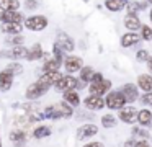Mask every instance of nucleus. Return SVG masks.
Masks as SVG:
<instances>
[{
    "mask_svg": "<svg viewBox=\"0 0 152 147\" xmlns=\"http://www.w3.org/2000/svg\"><path fill=\"white\" fill-rule=\"evenodd\" d=\"M72 114V108L69 106L67 103H57V105H54V106H49L46 110V113H44V116L46 118H61V116H70Z\"/></svg>",
    "mask_w": 152,
    "mask_h": 147,
    "instance_id": "1",
    "label": "nucleus"
},
{
    "mask_svg": "<svg viewBox=\"0 0 152 147\" xmlns=\"http://www.w3.org/2000/svg\"><path fill=\"white\" fill-rule=\"evenodd\" d=\"M126 103V98L121 91H111V93L106 97V106L111 108V110H121Z\"/></svg>",
    "mask_w": 152,
    "mask_h": 147,
    "instance_id": "2",
    "label": "nucleus"
},
{
    "mask_svg": "<svg viewBox=\"0 0 152 147\" xmlns=\"http://www.w3.org/2000/svg\"><path fill=\"white\" fill-rule=\"evenodd\" d=\"M48 88H49V85H46V83H43V82L38 80L36 83L30 85V87L26 88V98H30V100L39 98L41 95H44L48 91Z\"/></svg>",
    "mask_w": 152,
    "mask_h": 147,
    "instance_id": "3",
    "label": "nucleus"
},
{
    "mask_svg": "<svg viewBox=\"0 0 152 147\" xmlns=\"http://www.w3.org/2000/svg\"><path fill=\"white\" fill-rule=\"evenodd\" d=\"M48 26V18L46 16H41V15H36V16H30L26 18V28L28 29H33V31H41Z\"/></svg>",
    "mask_w": 152,
    "mask_h": 147,
    "instance_id": "4",
    "label": "nucleus"
},
{
    "mask_svg": "<svg viewBox=\"0 0 152 147\" xmlns=\"http://www.w3.org/2000/svg\"><path fill=\"white\" fill-rule=\"evenodd\" d=\"M0 20L5 23H21L23 21V15L18 13L17 10H4L0 13Z\"/></svg>",
    "mask_w": 152,
    "mask_h": 147,
    "instance_id": "5",
    "label": "nucleus"
},
{
    "mask_svg": "<svg viewBox=\"0 0 152 147\" xmlns=\"http://www.w3.org/2000/svg\"><path fill=\"white\" fill-rule=\"evenodd\" d=\"M26 56H28V49L23 48V46H18V48L0 52V57H10V59H23Z\"/></svg>",
    "mask_w": 152,
    "mask_h": 147,
    "instance_id": "6",
    "label": "nucleus"
},
{
    "mask_svg": "<svg viewBox=\"0 0 152 147\" xmlns=\"http://www.w3.org/2000/svg\"><path fill=\"white\" fill-rule=\"evenodd\" d=\"M110 87H111V82L110 80H98V82H92L88 90L92 95H100V97H102L105 91H108Z\"/></svg>",
    "mask_w": 152,
    "mask_h": 147,
    "instance_id": "7",
    "label": "nucleus"
},
{
    "mask_svg": "<svg viewBox=\"0 0 152 147\" xmlns=\"http://www.w3.org/2000/svg\"><path fill=\"white\" fill-rule=\"evenodd\" d=\"M54 85H56L57 90L67 91V90H72V88L75 87V85H77V80H75L74 77H69V75H66V77H61Z\"/></svg>",
    "mask_w": 152,
    "mask_h": 147,
    "instance_id": "8",
    "label": "nucleus"
},
{
    "mask_svg": "<svg viewBox=\"0 0 152 147\" xmlns=\"http://www.w3.org/2000/svg\"><path fill=\"white\" fill-rule=\"evenodd\" d=\"M56 46H57V48H61L62 51H69V52L74 51V41L67 34H64V33H59L57 41H56Z\"/></svg>",
    "mask_w": 152,
    "mask_h": 147,
    "instance_id": "9",
    "label": "nucleus"
},
{
    "mask_svg": "<svg viewBox=\"0 0 152 147\" xmlns=\"http://www.w3.org/2000/svg\"><path fill=\"white\" fill-rule=\"evenodd\" d=\"M119 119L124 121V123H136L137 121V110H134L132 106L124 108L119 113Z\"/></svg>",
    "mask_w": 152,
    "mask_h": 147,
    "instance_id": "10",
    "label": "nucleus"
},
{
    "mask_svg": "<svg viewBox=\"0 0 152 147\" xmlns=\"http://www.w3.org/2000/svg\"><path fill=\"white\" fill-rule=\"evenodd\" d=\"M85 106L90 108V110H100V108L105 106V101L102 100L100 95H90V97L85 98Z\"/></svg>",
    "mask_w": 152,
    "mask_h": 147,
    "instance_id": "11",
    "label": "nucleus"
},
{
    "mask_svg": "<svg viewBox=\"0 0 152 147\" xmlns=\"http://www.w3.org/2000/svg\"><path fill=\"white\" fill-rule=\"evenodd\" d=\"M96 132H98V127H96V126H93V124H85V126L79 127L77 137H79V139H85V137L95 136Z\"/></svg>",
    "mask_w": 152,
    "mask_h": 147,
    "instance_id": "12",
    "label": "nucleus"
},
{
    "mask_svg": "<svg viewBox=\"0 0 152 147\" xmlns=\"http://www.w3.org/2000/svg\"><path fill=\"white\" fill-rule=\"evenodd\" d=\"M10 139H12V142H13L15 146H21V144L26 142L28 134L25 132L23 129H15V131H12V132H10Z\"/></svg>",
    "mask_w": 152,
    "mask_h": 147,
    "instance_id": "13",
    "label": "nucleus"
},
{
    "mask_svg": "<svg viewBox=\"0 0 152 147\" xmlns=\"http://www.w3.org/2000/svg\"><path fill=\"white\" fill-rule=\"evenodd\" d=\"M12 83H13V74H10L8 70H4L0 74V88L4 91L10 90Z\"/></svg>",
    "mask_w": 152,
    "mask_h": 147,
    "instance_id": "14",
    "label": "nucleus"
},
{
    "mask_svg": "<svg viewBox=\"0 0 152 147\" xmlns=\"http://www.w3.org/2000/svg\"><path fill=\"white\" fill-rule=\"evenodd\" d=\"M0 29L4 33H8V34H20L21 29H23V26H21V23H2V26H0Z\"/></svg>",
    "mask_w": 152,
    "mask_h": 147,
    "instance_id": "15",
    "label": "nucleus"
},
{
    "mask_svg": "<svg viewBox=\"0 0 152 147\" xmlns=\"http://www.w3.org/2000/svg\"><path fill=\"white\" fill-rule=\"evenodd\" d=\"M82 67V59L75 57V56H70V57L66 59V69L67 72H75Z\"/></svg>",
    "mask_w": 152,
    "mask_h": 147,
    "instance_id": "16",
    "label": "nucleus"
},
{
    "mask_svg": "<svg viewBox=\"0 0 152 147\" xmlns=\"http://www.w3.org/2000/svg\"><path fill=\"white\" fill-rule=\"evenodd\" d=\"M61 77H62V75H61L57 70H51V72H46V74L39 78V82H43V83H46V85H49V87H51V85L56 83Z\"/></svg>",
    "mask_w": 152,
    "mask_h": 147,
    "instance_id": "17",
    "label": "nucleus"
},
{
    "mask_svg": "<svg viewBox=\"0 0 152 147\" xmlns=\"http://www.w3.org/2000/svg\"><path fill=\"white\" fill-rule=\"evenodd\" d=\"M121 93L124 95L126 101H134L136 98H137V88H136L134 85L128 83V85H124V87H123Z\"/></svg>",
    "mask_w": 152,
    "mask_h": 147,
    "instance_id": "18",
    "label": "nucleus"
},
{
    "mask_svg": "<svg viewBox=\"0 0 152 147\" xmlns=\"http://www.w3.org/2000/svg\"><path fill=\"white\" fill-rule=\"evenodd\" d=\"M124 26L128 29H131V31H137L141 28V21H139V18L136 15H129L124 18Z\"/></svg>",
    "mask_w": 152,
    "mask_h": 147,
    "instance_id": "19",
    "label": "nucleus"
},
{
    "mask_svg": "<svg viewBox=\"0 0 152 147\" xmlns=\"http://www.w3.org/2000/svg\"><path fill=\"white\" fill-rule=\"evenodd\" d=\"M136 42H139V36L136 33H126L121 38V46L123 48H129V46H134Z\"/></svg>",
    "mask_w": 152,
    "mask_h": 147,
    "instance_id": "20",
    "label": "nucleus"
},
{
    "mask_svg": "<svg viewBox=\"0 0 152 147\" xmlns=\"http://www.w3.org/2000/svg\"><path fill=\"white\" fill-rule=\"evenodd\" d=\"M126 3H128V0H106L105 5L110 12H119Z\"/></svg>",
    "mask_w": 152,
    "mask_h": 147,
    "instance_id": "21",
    "label": "nucleus"
},
{
    "mask_svg": "<svg viewBox=\"0 0 152 147\" xmlns=\"http://www.w3.org/2000/svg\"><path fill=\"white\" fill-rule=\"evenodd\" d=\"M137 83H139V87H141L142 90L152 91V77L151 75H141V77L137 78Z\"/></svg>",
    "mask_w": 152,
    "mask_h": 147,
    "instance_id": "22",
    "label": "nucleus"
},
{
    "mask_svg": "<svg viewBox=\"0 0 152 147\" xmlns=\"http://www.w3.org/2000/svg\"><path fill=\"white\" fill-rule=\"evenodd\" d=\"M41 56H43V49H41V46L39 44H34L31 49H28L26 59H28V61H36V59H39Z\"/></svg>",
    "mask_w": 152,
    "mask_h": 147,
    "instance_id": "23",
    "label": "nucleus"
},
{
    "mask_svg": "<svg viewBox=\"0 0 152 147\" xmlns=\"http://www.w3.org/2000/svg\"><path fill=\"white\" fill-rule=\"evenodd\" d=\"M66 101L67 103H70L72 106H77V105L80 103V98H79V93L74 90H67L66 91Z\"/></svg>",
    "mask_w": 152,
    "mask_h": 147,
    "instance_id": "24",
    "label": "nucleus"
},
{
    "mask_svg": "<svg viewBox=\"0 0 152 147\" xmlns=\"http://www.w3.org/2000/svg\"><path fill=\"white\" fill-rule=\"evenodd\" d=\"M20 2L18 0H0V8L2 10H18Z\"/></svg>",
    "mask_w": 152,
    "mask_h": 147,
    "instance_id": "25",
    "label": "nucleus"
},
{
    "mask_svg": "<svg viewBox=\"0 0 152 147\" xmlns=\"http://www.w3.org/2000/svg\"><path fill=\"white\" fill-rule=\"evenodd\" d=\"M137 121H139L141 124H144V126H145V124H149V123L152 121V114H151V111H149V110H142V111H139V113H137Z\"/></svg>",
    "mask_w": 152,
    "mask_h": 147,
    "instance_id": "26",
    "label": "nucleus"
},
{
    "mask_svg": "<svg viewBox=\"0 0 152 147\" xmlns=\"http://www.w3.org/2000/svg\"><path fill=\"white\" fill-rule=\"evenodd\" d=\"M59 65H61V61H57L56 57H54V59H49V61L44 64V70H46V72L57 70V69H59Z\"/></svg>",
    "mask_w": 152,
    "mask_h": 147,
    "instance_id": "27",
    "label": "nucleus"
},
{
    "mask_svg": "<svg viewBox=\"0 0 152 147\" xmlns=\"http://www.w3.org/2000/svg\"><path fill=\"white\" fill-rule=\"evenodd\" d=\"M49 134H51V129H49V127H46V126H41V127H38V129L34 131V137H36V139L46 137V136H49Z\"/></svg>",
    "mask_w": 152,
    "mask_h": 147,
    "instance_id": "28",
    "label": "nucleus"
},
{
    "mask_svg": "<svg viewBox=\"0 0 152 147\" xmlns=\"http://www.w3.org/2000/svg\"><path fill=\"white\" fill-rule=\"evenodd\" d=\"M93 74H95V72L92 70V67H85V69H82L80 77H82L83 82H88V80H92V78H93Z\"/></svg>",
    "mask_w": 152,
    "mask_h": 147,
    "instance_id": "29",
    "label": "nucleus"
},
{
    "mask_svg": "<svg viewBox=\"0 0 152 147\" xmlns=\"http://www.w3.org/2000/svg\"><path fill=\"white\" fill-rule=\"evenodd\" d=\"M115 123H116V121H115V118H113L111 114H105V116L102 118V124L105 127H113V126H115Z\"/></svg>",
    "mask_w": 152,
    "mask_h": 147,
    "instance_id": "30",
    "label": "nucleus"
},
{
    "mask_svg": "<svg viewBox=\"0 0 152 147\" xmlns=\"http://www.w3.org/2000/svg\"><path fill=\"white\" fill-rule=\"evenodd\" d=\"M5 70H8L10 74H21V70H23V69H21V65H18V64H10L7 69H5Z\"/></svg>",
    "mask_w": 152,
    "mask_h": 147,
    "instance_id": "31",
    "label": "nucleus"
},
{
    "mask_svg": "<svg viewBox=\"0 0 152 147\" xmlns=\"http://www.w3.org/2000/svg\"><path fill=\"white\" fill-rule=\"evenodd\" d=\"M142 38L144 39H152V28L151 26H142Z\"/></svg>",
    "mask_w": 152,
    "mask_h": 147,
    "instance_id": "32",
    "label": "nucleus"
},
{
    "mask_svg": "<svg viewBox=\"0 0 152 147\" xmlns=\"http://www.w3.org/2000/svg\"><path fill=\"white\" fill-rule=\"evenodd\" d=\"M149 52L145 51V49H142V51H139L137 52V61H149Z\"/></svg>",
    "mask_w": 152,
    "mask_h": 147,
    "instance_id": "33",
    "label": "nucleus"
},
{
    "mask_svg": "<svg viewBox=\"0 0 152 147\" xmlns=\"http://www.w3.org/2000/svg\"><path fill=\"white\" fill-rule=\"evenodd\" d=\"M7 42H13V44H21V42H23V38H21V36H13V38H12V36H8L7 38Z\"/></svg>",
    "mask_w": 152,
    "mask_h": 147,
    "instance_id": "34",
    "label": "nucleus"
},
{
    "mask_svg": "<svg viewBox=\"0 0 152 147\" xmlns=\"http://www.w3.org/2000/svg\"><path fill=\"white\" fill-rule=\"evenodd\" d=\"M142 103L144 105H152V91H147V93L142 97Z\"/></svg>",
    "mask_w": 152,
    "mask_h": 147,
    "instance_id": "35",
    "label": "nucleus"
},
{
    "mask_svg": "<svg viewBox=\"0 0 152 147\" xmlns=\"http://www.w3.org/2000/svg\"><path fill=\"white\" fill-rule=\"evenodd\" d=\"M25 5H26V8L33 10V8H36V7H38V2H36V0H26Z\"/></svg>",
    "mask_w": 152,
    "mask_h": 147,
    "instance_id": "36",
    "label": "nucleus"
},
{
    "mask_svg": "<svg viewBox=\"0 0 152 147\" xmlns=\"http://www.w3.org/2000/svg\"><path fill=\"white\" fill-rule=\"evenodd\" d=\"M83 147H103V144L102 142H90V144H87V146H83Z\"/></svg>",
    "mask_w": 152,
    "mask_h": 147,
    "instance_id": "37",
    "label": "nucleus"
},
{
    "mask_svg": "<svg viewBox=\"0 0 152 147\" xmlns=\"http://www.w3.org/2000/svg\"><path fill=\"white\" fill-rule=\"evenodd\" d=\"M136 147H151V146H149V144L145 142V140H141V142L136 144Z\"/></svg>",
    "mask_w": 152,
    "mask_h": 147,
    "instance_id": "38",
    "label": "nucleus"
},
{
    "mask_svg": "<svg viewBox=\"0 0 152 147\" xmlns=\"http://www.w3.org/2000/svg\"><path fill=\"white\" fill-rule=\"evenodd\" d=\"M147 62H149V69H151V72H152V57H149Z\"/></svg>",
    "mask_w": 152,
    "mask_h": 147,
    "instance_id": "39",
    "label": "nucleus"
},
{
    "mask_svg": "<svg viewBox=\"0 0 152 147\" xmlns=\"http://www.w3.org/2000/svg\"><path fill=\"white\" fill-rule=\"evenodd\" d=\"M151 21H152V10H151Z\"/></svg>",
    "mask_w": 152,
    "mask_h": 147,
    "instance_id": "40",
    "label": "nucleus"
},
{
    "mask_svg": "<svg viewBox=\"0 0 152 147\" xmlns=\"http://www.w3.org/2000/svg\"><path fill=\"white\" fill-rule=\"evenodd\" d=\"M0 147H2V146H0Z\"/></svg>",
    "mask_w": 152,
    "mask_h": 147,
    "instance_id": "41",
    "label": "nucleus"
}]
</instances>
